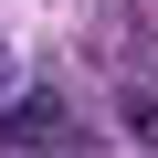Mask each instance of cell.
Listing matches in <instances>:
<instances>
[{
  "label": "cell",
  "mask_w": 158,
  "mask_h": 158,
  "mask_svg": "<svg viewBox=\"0 0 158 158\" xmlns=\"http://www.w3.org/2000/svg\"><path fill=\"white\" fill-rule=\"evenodd\" d=\"M0 63H11V53H0Z\"/></svg>",
  "instance_id": "cell-3"
},
{
  "label": "cell",
  "mask_w": 158,
  "mask_h": 158,
  "mask_svg": "<svg viewBox=\"0 0 158 158\" xmlns=\"http://www.w3.org/2000/svg\"><path fill=\"white\" fill-rule=\"evenodd\" d=\"M0 148H21V158H63V148H74V106H63L53 85L0 95Z\"/></svg>",
  "instance_id": "cell-1"
},
{
  "label": "cell",
  "mask_w": 158,
  "mask_h": 158,
  "mask_svg": "<svg viewBox=\"0 0 158 158\" xmlns=\"http://www.w3.org/2000/svg\"><path fill=\"white\" fill-rule=\"evenodd\" d=\"M106 106H116V127H127L137 148H158V74H148V63H116Z\"/></svg>",
  "instance_id": "cell-2"
}]
</instances>
